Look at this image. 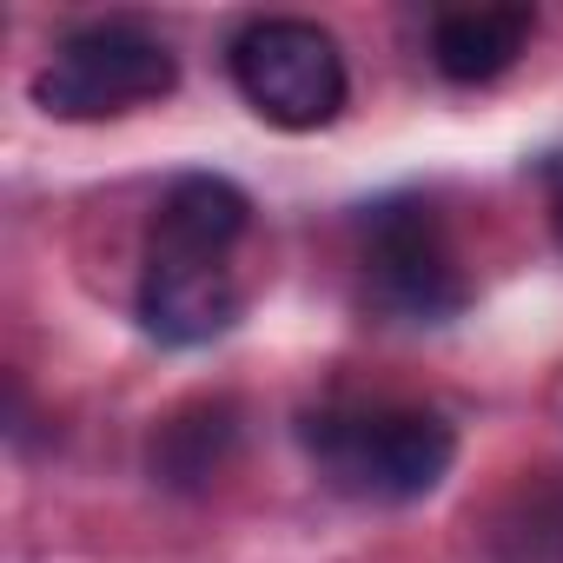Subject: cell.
<instances>
[{
    "label": "cell",
    "instance_id": "obj_1",
    "mask_svg": "<svg viewBox=\"0 0 563 563\" xmlns=\"http://www.w3.org/2000/svg\"><path fill=\"white\" fill-rule=\"evenodd\" d=\"M245 232H252V199L225 173H179L159 192L140 258V292H133L146 339L192 352L239 325L245 278L232 252L245 245Z\"/></svg>",
    "mask_w": 563,
    "mask_h": 563
},
{
    "label": "cell",
    "instance_id": "obj_2",
    "mask_svg": "<svg viewBox=\"0 0 563 563\" xmlns=\"http://www.w3.org/2000/svg\"><path fill=\"white\" fill-rule=\"evenodd\" d=\"M312 471L352 504H418L457 464V431L398 398H339L299 418Z\"/></svg>",
    "mask_w": 563,
    "mask_h": 563
},
{
    "label": "cell",
    "instance_id": "obj_3",
    "mask_svg": "<svg viewBox=\"0 0 563 563\" xmlns=\"http://www.w3.org/2000/svg\"><path fill=\"white\" fill-rule=\"evenodd\" d=\"M365 292L398 325H451L471 306V272L444 212L418 192H391L358 219Z\"/></svg>",
    "mask_w": 563,
    "mask_h": 563
},
{
    "label": "cell",
    "instance_id": "obj_4",
    "mask_svg": "<svg viewBox=\"0 0 563 563\" xmlns=\"http://www.w3.org/2000/svg\"><path fill=\"white\" fill-rule=\"evenodd\" d=\"M179 87L173 47L140 21H87L54 41L47 67L34 74V107L54 120H120L140 107H159Z\"/></svg>",
    "mask_w": 563,
    "mask_h": 563
},
{
    "label": "cell",
    "instance_id": "obj_5",
    "mask_svg": "<svg viewBox=\"0 0 563 563\" xmlns=\"http://www.w3.org/2000/svg\"><path fill=\"white\" fill-rule=\"evenodd\" d=\"M225 67H232L239 100L265 126H278V133H319V126H332L345 113V93H352L339 41L319 21H299V14H258V21H245L232 34V47H225Z\"/></svg>",
    "mask_w": 563,
    "mask_h": 563
},
{
    "label": "cell",
    "instance_id": "obj_6",
    "mask_svg": "<svg viewBox=\"0 0 563 563\" xmlns=\"http://www.w3.org/2000/svg\"><path fill=\"white\" fill-rule=\"evenodd\" d=\"M537 34L530 8H451L431 21V67L451 87H490L504 80Z\"/></svg>",
    "mask_w": 563,
    "mask_h": 563
},
{
    "label": "cell",
    "instance_id": "obj_7",
    "mask_svg": "<svg viewBox=\"0 0 563 563\" xmlns=\"http://www.w3.org/2000/svg\"><path fill=\"white\" fill-rule=\"evenodd\" d=\"M232 451H239V411H232L225 398H199V405L173 411V418L153 431L146 464H153V477H159L166 490H206V484L225 471Z\"/></svg>",
    "mask_w": 563,
    "mask_h": 563
},
{
    "label": "cell",
    "instance_id": "obj_8",
    "mask_svg": "<svg viewBox=\"0 0 563 563\" xmlns=\"http://www.w3.org/2000/svg\"><path fill=\"white\" fill-rule=\"evenodd\" d=\"M490 563H563V471H530L484 523Z\"/></svg>",
    "mask_w": 563,
    "mask_h": 563
},
{
    "label": "cell",
    "instance_id": "obj_9",
    "mask_svg": "<svg viewBox=\"0 0 563 563\" xmlns=\"http://www.w3.org/2000/svg\"><path fill=\"white\" fill-rule=\"evenodd\" d=\"M550 232L563 245V166H550Z\"/></svg>",
    "mask_w": 563,
    "mask_h": 563
}]
</instances>
